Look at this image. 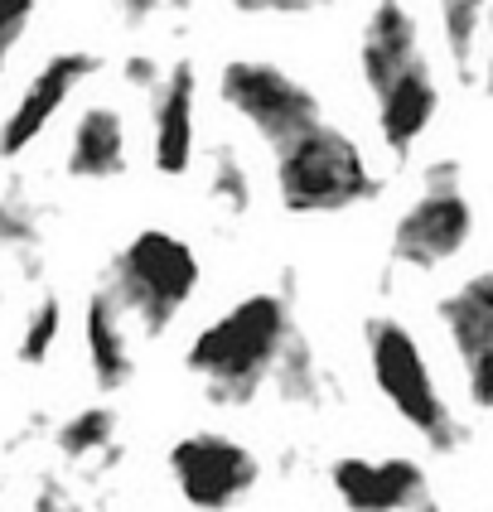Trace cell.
<instances>
[{
	"instance_id": "obj_9",
	"label": "cell",
	"mask_w": 493,
	"mask_h": 512,
	"mask_svg": "<svg viewBox=\"0 0 493 512\" xmlns=\"http://www.w3.org/2000/svg\"><path fill=\"white\" fill-rule=\"evenodd\" d=\"M97 68H102V58L87 54V49H68V54L49 58L25 83V92L15 97L10 116L0 121V160H20L29 145L54 126V116L68 107V97H73Z\"/></svg>"
},
{
	"instance_id": "obj_16",
	"label": "cell",
	"mask_w": 493,
	"mask_h": 512,
	"mask_svg": "<svg viewBox=\"0 0 493 512\" xmlns=\"http://www.w3.org/2000/svg\"><path fill=\"white\" fill-rule=\"evenodd\" d=\"M440 5V39L460 83L479 78L484 58V25H489V0H435Z\"/></svg>"
},
{
	"instance_id": "obj_20",
	"label": "cell",
	"mask_w": 493,
	"mask_h": 512,
	"mask_svg": "<svg viewBox=\"0 0 493 512\" xmlns=\"http://www.w3.org/2000/svg\"><path fill=\"white\" fill-rule=\"evenodd\" d=\"M276 392L286 401H300V406H310V401H319V363H315V353H310V343L300 339H290V348L281 353V363H276Z\"/></svg>"
},
{
	"instance_id": "obj_18",
	"label": "cell",
	"mask_w": 493,
	"mask_h": 512,
	"mask_svg": "<svg viewBox=\"0 0 493 512\" xmlns=\"http://www.w3.org/2000/svg\"><path fill=\"white\" fill-rule=\"evenodd\" d=\"M116 435V411L112 406H83V411H73L63 426H58V450L73 459L83 455H97V450H107Z\"/></svg>"
},
{
	"instance_id": "obj_27",
	"label": "cell",
	"mask_w": 493,
	"mask_h": 512,
	"mask_svg": "<svg viewBox=\"0 0 493 512\" xmlns=\"http://www.w3.org/2000/svg\"><path fill=\"white\" fill-rule=\"evenodd\" d=\"M416 512H440V508H435V498H431V503H421V508H416Z\"/></svg>"
},
{
	"instance_id": "obj_15",
	"label": "cell",
	"mask_w": 493,
	"mask_h": 512,
	"mask_svg": "<svg viewBox=\"0 0 493 512\" xmlns=\"http://www.w3.org/2000/svg\"><path fill=\"white\" fill-rule=\"evenodd\" d=\"M68 174L73 179H116L126 174V121L116 107H87L68 136Z\"/></svg>"
},
{
	"instance_id": "obj_17",
	"label": "cell",
	"mask_w": 493,
	"mask_h": 512,
	"mask_svg": "<svg viewBox=\"0 0 493 512\" xmlns=\"http://www.w3.org/2000/svg\"><path fill=\"white\" fill-rule=\"evenodd\" d=\"M208 199L223 218H242L252 208V174L232 145H213L208 155Z\"/></svg>"
},
{
	"instance_id": "obj_22",
	"label": "cell",
	"mask_w": 493,
	"mask_h": 512,
	"mask_svg": "<svg viewBox=\"0 0 493 512\" xmlns=\"http://www.w3.org/2000/svg\"><path fill=\"white\" fill-rule=\"evenodd\" d=\"M34 25V0H0V78L10 68V54Z\"/></svg>"
},
{
	"instance_id": "obj_24",
	"label": "cell",
	"mask_w": 493,
	"mask_h": 512,
	"mask_svg": "<svg viewBox=\"0 0 493 512\" xmlns=\"http://www.w3.org/2000/svg\"><path fill=\"white\" fill-rule=\"evenodd\" d=\"M121 78L131 87H141V92H155V87L165 83V73H160V63L150 54H131L126 58V68H121Z\"/></svg>"
},
{
	"instance_id": "obj_11",
	"label": "cell",
	"mask_w": 493,
	"mask_h": 512,
	"mask_svg": "<svg viewBox=\"0 0 493 512\" xmlns=\"http://www.w3.org/2000/svg\"><path fill=\"white\" fill-rule=\"evenodd\" d=\"M199 150V73L189 58L165 68V83L155 87V112H150V160L155 170L179 179L194 165Z\"/></svg>"
},
{
	"instance_id": "obj_21",
	"label": "cell",
	"mask_w": 493,
	"mask_h": 512,
	"mask_svg": "<svg viewBox=\"0 0 493 512\" xmlns=\"http://www.w3.org/2000/svg\"><path fill=\"white\" fill-rule=\"evenodd\" d=\"M39 242V223L20 199H0V252H25Z\"/></svg>"
},
{
	"instance_id": "obj_1",
	"label": "cell",
	"mask_w": 493,
	"mask_h": 512,
	"mask_svg": "<svg viewBox=\"0 0 493 512\" xmlns=\"http://www.w3.org/2000/svg\"><path fill=\"white\" fill-rule=\"evenodd\" d=\"M295 339L286 290H257L242 295L232 310H223L213 324H203L194 343L184 348V368L208 387L218 406H247L276 377L281 353Z\"/></svg>"
},
{
	"instance_id": "obj_23",
	"label": "cell",
	"mask_w": 493,
	"mask_h": 512,
	"mask_svg": "<svg viewBox=\"0 0 493 512\" xmlns=\"http://www.w3.org/2000/svg\"><path fill=\"white\" fill-rule=\"evenodd\" d=\"M228 5L242 15H315L334 0H228Z\"/></svg>"
},
{
	"instance_id": "obj_8",
	"label": "cell",
	"mask_w": 493,
	"mask_h": 512,
	"mask_svg": "<svg viewBox=\"0 0 493 512\" xmlns=\"http://www.w3.org/2000/svg\"><path fill=\"white\" fill-rule=\"evenodd\" d=\"M445 339L464 363V392L479 411H493V271H479L455 285L440 305Z\"/></svg>"
},
{
	"instance_id": "obj_26",
	"label": "cell",
	"mask_w": 493,
	"mask_h": 512,
	"mask_svg": "<svg viewBox=\"0 0 493 512\" xmlns=\"http://www.w3.org/2000/svg\"><path fill=\"white\" fill-rule=\"evenodd\" d=\"M479 83L493 97V0H489V25H484V58H479Z\"/></svg>"
},
{
	"instance_id": "obj_14",
	"label": "cell",
	"mask_w": 493,
	"mask_h": 512,
	"mask_svg": "<svg viewBox=\"0 0 493 512\" xmlns=\"http://www.w3.org/2000/svg\"><path fill=\"white\" fill-rule=\"evenodd\" d=\"M83 343H87V368H92V382L102 392H121L136 372V358H131V339H126V310L116 305V295L102 285L87 295L83 310Z\"/></svg>"
},
{
	"instance_id": "obj_4",
	"label": "cell",
	"mask_w": 493,
	"mask_h": 512,
	"mask_svg": "<svg viewBox=\"0 0 493 512\" xmlns=\"http://www.w3.org/2000/svg\"><path fill=\"white\" fill-rule=\"evenodd\" d=\"M363 348H368V368L382 401L416 430L431 450H455L464 440L460 416L450 411V401L440 397L435 372L421 353V343L411 339V329L397 319H368L363 324Z\"/></svg>"
},
{
	"instance_id": "obj_13",
	"label": "cell",
	"mask_w": 493,
	"mask_h": 512,
	"mask_svg": "<svg viewBox=\"0 0 493 512\" xmlns=\"http://www.w3.org/2000/svg\"><path fill=\"white\" fill-rule=\"evenodd\" d=\"M435 112H440V83H435L431 58L421 54L397 83L377 97V136L387 145V155L406 160L421 145V136L431 131Z\"/></svg>"
},
{
	"instance_id": "obj_3",
	"label": "cell",
	"mask_w": 493,
	"mask_h": 512,
	"mask_svg": "<svg viewBox=\"0 0 493 512\" xmlns=\"http://www.w3.org/2000/svg\"><path fill=\"white\" fill-rule=\"evenodd\" d=\"M199 276V256L184 237H174L165 228H141L116 252L107 290L145 334H165L179 319V310L194 300Z\"/></svg>"
},
{
	"instance_id": "obj_10",
	"label": "cell",
	"mask_w": 493,
	"mask_h": 512,
	"mask_svg": "<svg viewBox=\"0 0 493 512\" xmlns=\"http://www.w3.org/2000/svg\"><path fill=\"white\" fill-rule=\"evenodd\" d=\"M329 488L339 493V503L348 512H416L421 503H431L426 488V469L416 459L387 455H344L329 464Z\"/></svg>"
},
{
	"instance_id": "obj_7",
	"label": "cell",
	"mask_w": 493,
	"mask_h": 512,
	"mask_svg": "<svg viewBox=\"0 0 493 512\" xmlns=\"http://www.w3.org/2000/svg\"><path fill=\"white\" fill-rule=\"evenodd\" d=\"M170 479L189 508L228 512L257 488L261 464L242 440L223 430H194L170 445Z\"/></svg>"
},
{
	"instance_id": "obj_5",
	"label": "cell",
	"mask_w": 493,
	"mask_h": 512,
	"mask_svg": "<svg viewBox=\"0 0 493 512\" xmlns=\"http://www.w3.org/2000/svg\"><path fill=\"white\" fill-rule=\"evenodd\" d=\"M218 97L232 116H242L261 141L286 145L290 136H300L305 126L324 121L315 87L300 83L295 73H286L271 58H228L218 73Z\"/></svg>"
},
{
	"instance_id": "obj_6",
	"label": "cell",
	"mask_w": 493,
	"mask_h": 512,
	"mask_svg": "<svg viewBox=\"0 0 493 512\" xmlns=\"http://www.w3.org/2000/svg\"><path fill=\"white\" fill-rule=\"evenodd\" d=\"M474 232V208L460 189V165L455 160H435L426 170V184L416 203L406 208L392 228V261L411 271H435L450 256L464 252Z\"/></svg>"
},
{
	"instance_id": "obj_19",
	"label": "cell",
	"mask_w": 493,
	"mask_h": 512,
	"mask_svg": "<svg viewBox=\"0 0 493 512\" xmlns=\"http://www.w3.org/2000/svg\"><path fill=\"white\" fill-rule=\"evenodd\" d=\"M58 334H63V300L58 295H39L34 300V310L25 314V329H20V343H15V353H20V363L29 368H39L49 353H54Z\"/></svg>"
},
{
	"instance_id": "obj_2",
	"label": "cell",
	"mask_w": 493,
	"mask_h": 512,
	"mask_svg": "<svg viewBox=\"0 0 493 512\" xmlns=\"http://www.w3.org/2000/svg\"><path fill=\"white\" fill-rule=\"evenodd\" d=\"M276 194L295 218H329L373 199L377 174L368 170L363 145L348 131L315 121L286 145H276Z\"/></svg>"
},
{
	"instance_id": "obj_12",
	"label": "cell",
	"mask_w": 493,
	"mask_h": 512,
	"mask_svg": "<svg viewBox=\"0 0 493 512\" xmlns=\"http://www.w3.org/2000/svg\"><path fill=\"white\" fill-rule=\"evenodd\" d=\"M421 54L426 49H421V29H416L411 5L406 0H373L363 34H358V73H363L368 92L382 97Z\"/></svg>"
},
{
	"instance_id": "obj_25",
	"label": "cell",
	"mask_w": 493,
	"mask_h": 512,
	"mask_svg": "<svg viewBox=\"0 0 493 512\" xmlns=\"http://www.w3.org/2000/svg\"><path fill=\"white\" fill-rule=\"evenodd\" d=\"M116 10H121L126 25H145V20H155L160 0H116Z\"/></svg>"
}]
</instances>
